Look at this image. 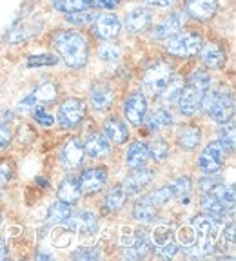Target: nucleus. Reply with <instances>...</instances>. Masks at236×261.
I'll return each instance as SVG.
<instances>
[{
	"label": "nucleus",
	"instance_id": "nucleus-1",
	"mask_svg": "<svg viewBox=\"0 0 236 261\" xmlns=\"http://www.w3.org/2000/svg\"><path fill=\"white\" fill-rule=\"evenodd\" d=\"M51 44L64 62L73 69H80L87 62V38L78 31H58L51 38Z\"/></svg>",
	"mask_w": 236,
	"mask_h": 261
},
{
	"label": "nucleus",
	"instance_id": "nucleus-2",
	"mask_svg": "<svg viewBox=\"0 0 236 261\" xmlns=\"http://www.w3.org/2000/svg\"><path fill=\"white\" fill-rule=\"evenodd\" d=\"M204 45L202 37L195 31H180L173 37L167 38L166 49L167 53L178 58H191L195 55H198L200 47Z\"/></svg>",
	"mask_w": 236,
	"mask_h": 261
},
{
	"label": "nucleus",
	"instance_id": "nucleus-3",
	"mask_svg": "<svg viewBox=\"0 0 236 261\" xmlns=\"http://www.w3.org/2000/svg\"><path fill=\"white\" fill-rule=\"evenodd\" d=\"M173 76V65L169 62L158 60L151 65L149 69L144 73L142 76V86L147 93L158 94L160 91L166 87V84L171 80Z\"/></svg>",
	"mask_w": 236,
	"mask_h": 261
},
{
	"label": "nucleus",
	"instance_id": "nucleus-4",
	"mask_svg": "<svg viewBox=\"0 0 236 261\" xmlns=\"http://www.w3.org/2000/svg\"><path fill=\"white\" fill-rule=\"evenodd\" d=\"M86 116V106L78 98H67L58 107V123L62 129H73Z\"/></svg>",
	"mask_w": 236,
	"mask_h": 261
},
{
	"label": "nucleus",
	"instance_id": "nucleus-5",
	"mask_svg": "<svg viewBox=\"0 0 236 261\" xmlns=\"http://www.w3.org/2000/svg\"><path fill=\"white\" fill-rule=\"evenodd\" d=\"M225 149L220 145V142H211L205 145V149L202 151L198 160V167L204 174H213L218 172L222 169V165L225 163Z\"/></svg>",
	"mask_w": 236,
	"mask_h": 261
},
{
	"label": "nucleus",
	"instance_id": "nucleus-6",
	"mask_svg": "<svg viewBox=\"0 0 236 261\" xmlns=\"http://www.w3.org/2000/svg\"><path fill=\"white\" fill-rule=\"evenodd\" d=\"M58 89L53 82H44L37 89L33 91L29 96H26L20 103H18V111H31L35 106H44V103H53L57 100Z\"/></svg>",
	"mask_w": 236,
	"mask_h": 261
},
{
	"label": "nucleus",
	"instance_id": "nucleus-7",
	"mask_svg": "<svg viewBox=\"0 0 236 261\" xmlns=\"http://www.w3.org/2000/svg\"><path fill=\"white\" fill-rule=\"evenodd\" d=\"M107 184V169L106 167H91L86 169L78 178L80 192L86 196L100 192Z\"/></svg>",
	"mask_w": 236,
	"mask_h": 261
},
{
	"label": "nucleus",
	"instance_id": "nucleus-8",
	"mask_svg": "<svg viewBox=\"0 0 236 261\" xmlns=\"http://www.w3.org/2000/svg\"><path fill=\"white\" fill-rule=\"evenodd\" d=\"M209 118L215 120L218 123H224L232 120V114H234V102H232V94L227 93L225 89L216 91L215 94V102L209 107L207 111Z\"/></svg>",
	"mask_w": 236,
	"mask_h": 261
},
{
	"label": "nucleus",
	"instance_id": "nucleus-9",
	"mask_svg": "<svg viewBox=\"0 0 236 261\" xmlns=\"http://www.w3.org/2000/svg\"><path fill=\"white\" fill-rule=\"evenodd\" d=\"M122 29V24L118 20V16L113 13H102L97 15L93 20V35L100 40H113L118 37V33Z\"/></svg>",
	"mask_w": 236,
	"mask_h": 261
},
{
	"label": "nucleus",
	"instance_id": "nucleus-10",
	"mask_svg": "<svg viewBox=\"0 0 236 261\" xmlns=\"http://www.w3.org/2000/svg\"><path fill=\"white\" fill-rule=\"evenodd\" d=\"M183 25H185V15L180 11H173V13H169L162 22H158V24L153 28L151 37L156 38V40H167L169 37H173V35L182 31Z\"/></svg>",
	"mask_w": 236,
	"mask_h": 261
},
{
	"label": "nucleus",
	"instance_id": "nucleus-11",
	"mask_svg": "<svg viewBox=\"0 0 236 261\" xmlns=\"http://www.w3.org/2000/svg\"><path fill=\"white\" fill-rule=\"evenodd\" d=\"M64 225L71 232H78L82 236H93L98 230V220L91 211H82L75 216H69Z\"/></svg>",
	"mask_w": 236,
	"mask_h": 261
},
{
	"label": "nucleus",
	"instance_id": "nucleus-12",
	"mask_svg": "<svg viewBox=\"0 0 236 261\" xmlns=\"http://www.w3.org/2000/svg\"><path fill=\"white\" fill-rule=\"evenodd\" d=\"M84 156H86V151L80 140L69 138L60 151V165L64 169H78L84 163Z\"/></svg>",
	"mask_w": 236,
	"mask_h": 261
},
{
	"label": "nucleus",
	"instance_id": "nucleus-13",
	"mask_svg": "<svg viewBox=\"0 0 236 261\" xmlns=\"http://www.w3.org/2000/svg\"><path fill=\"white\" fill-rule=\"evenodd\" d=\"M147 113V100L142 93H133L124 102V114L133 125H140L146 118Z\"/></svg>",
	"mask_w": 236,
	"mask_h": 261
},
{
	"label": "nucleus",
	"instance_id": "nucleus-14",
	"mask_svg": "<svg viewBox=\"0 0 236 261\" xmlns=\"http://www.w3.org/2000/svg\"><path fill=\"white\" fill-rule=\"evenodd\" d=\"M187 15L198 22H205L216 15L218 11V0H187L185 4Z\"/></svg>",
	"mask_w": 236,
	"mask_h": 261
},
{
	"label": "nucleus",
	"instance_id": "nucleus-15",
	"mask_svg": "<svg viewBox=\"0 0 236 261\" xmlns=\"http://www.w3.org/2000/svg\"><path fill=\"white\" fill-rule=\"evenodd\" d=\"M200 58L207 65L209 69H220L222 65L225 64V51L218 42H207L205 45L200 47Z\"/></svg>",
	"mask_w": 236,
	"mask_h": 261
},
{
	"label": "nucleus",
	"instance_id": "nucleus-16",
	"mask_svg": "<svg viewBox=\"0 0 236 261\" xmlns=\"http://www.w3.org/2000/svg\"><path fill=\"white\" fill-rule=\"evenodd\" d=\"M104 136L109 142L116 143V145L126 143L127 138H129V130H127L126 122L122 118H118V116H109L104 122Z\"/></svg>",
	"mask_w": 236,
	"mask_h": 261
},
{
	"label": "nucleus",
	"instance_id": "nucleus-17",
	"mask_svg": "<svg viewBox=\"0 0 236 261\" xmlns=\"http://www.w3.org/2000/svg\"><path fill=\"white\" fill-rule=\"evenodd\" d=\"M204 93L205 91H198L191 86L185 87V89L182 91V94H180L178 102H176L180 107V113H182L183 116H195L200 109V100H202V94Z\"/></svg>",
	"mask_w": 236,
	"mask_h": 261
},
{
	"label": "nucleus",
	"instance_id": "nucleus-18",
	"mask_svg": "<svg viewBox=\"0 0 236 261\" xmlns=\"http://www.w3.org/2000/svg\"><path fill=\"white\" fill-rule=\"evenodd\" d=\"M153 22V15L146 8H134L126 16V29L129 33H144Z\"/></svg>",
	"mask_w": 236,
	"mask_h": 261
},
{
	"label": "nucleus",
	"instance_id": "nucleus-19",
	"mask_svg": "<svg viewBox=\"0 0 236 261\" xmlns=\"http://www.w3.org/2000/svg\"><path fill=\"white\" fill-rule=\"evenodd\" d=\"M134 172H131L129 176L126 178V181H124V189H126V192H133V194H136V192H140L142 189H146L147 185L153 181V178H155V172L149 171V169H133Z\"/></svg>",
	"mask_w": 236,
	"mask_h": 261
},
{
	"label": "nucleus",
	"instance_id": "nucleus-20",
	"mask_svg": "<svg viewBox=\"0 0 236 261\" xmlns=\"http://www.w3.org/2000/svg\"><path fill=\"white\" fill-rule=\"evenodd\" d=\"M89 102L95 109L98 111H107L114 102V93L111 87L104 86V84H97L93 89L89 91Z\"/></svg>",
	"mask_w": 236,
	"mask_h": 261
},
{
	"label": "nucleus",
	"instance_id": "nucleus-21",
	"mask_svg": "<svg viewBox=\"0 0 236 261\" xmlns=\"http://www.w3.org/2000/svg\"><path fill=\"white\" fill-rule=\"evenodd\" d=\"M193 225H195L196 238H200V240H204V241H213V243H215V240L218 238V232H220L218 221L213 220V218H209V216H198V218H195Z\"/></svg>",
	"mask_w": 236,
	"mask_h": 261
},
{
	"label": "nucleus",
	"instance_id": "nucleus-22",
	"mask_svg": "<svg viewBox=\"0 0 236 261\" xmlns=\"http://www.w3.org/2000/svg\"><path fill=\"white\" fill-rule=\"evenodd\" d=\"M183 87H185V82H183L182 76L171 78V80L166 84V87L158 93L160 103H162V106H173V103H176L180 94H182Z\"/></svg>",
	"mask_w": 236,
	"mask_h": 261
},
{
	"label": "nucleus",
	"instance_id": "nucleus-23",
	"mask_svg": "<svg viewBox=\"0 0 236 261\" xmlns=\"http://www.w3.org/2000/svg\"><path fill=\"white\" fill-rule=\"evenodd\" d=\"M202 211H204L205 216L213 218V220L220 221L227 216V212H231V208H227L224 203L216 200L211 192H205L204 198H202Z\"/></svg>",
	"mask_w": 236,
	"mask_h": 261
},
{
	"label": "nucleus",
	"instance_id": "nucleus-24",
	"mask_svg": "<svg viewBox=\"0 0 236 261\" xmlns=\"http://www.w3.org/2000/svg\"><path fill=\"white\" fill-rule=\"evenodd\" d=\"M147 158H149V151H147V145L142 142H134L129 145L126 154V165L129 169H140L146 165Z\"/></svg>",
	"mask_w": 236,
	"mask_h": 261
},
{
	"label": "nucleus",
	"instance_id": "nucleus-25",
	"mask_svg": "<svg viewBox=\"0 0 236 261\" xmlns=\"http://www.w3.org/2000/svg\"><path fill=\"white\" fill-rule=\"evenodd\" d=\"M80 187H78V181L75 178H65L57 189V198L67 205H75L80 200Z\"/></svg>",
	"mask_w": 236,
	"mask_h": 261
},
{
	"label": "nucleus",
	"instance_id": "nucleus-26",
	"mask_svg": "<svg viewBox=\"0 0 236 261\" xmlns=\"http://www.w3.org/2000/svg\"><path fill=\"white\" fill-rule=\"evenodd\" d=\"M109 149H111L109 140L104 135H100V133L91 135L89 138L86 140V143H84V151H86L91 158H102V156H106L107 152H109Z\"/></svg>",
	"mask_w": 236,
	"mask_h": 261
},
{
	"label": "nucleus",
	"instance_id": "nucleus-27",
	"mask_svg": "<svg viewBox=\"0 0 236 261\" xmlns=\"http://www.w3.org/2000/svg\"><path fill=\"white\" fill-rule=\"evenodd\" d=\"M126 200H127V192L124 189V185H114V187L109 189V192L104 198V205H102L104 212L109 214V212L120 211L124 207V203H126Z\"/></svg>",
	"mask_w": 236,
	"mask_h": 261
},
{
	"label": "nucleus",
	"instance_id": "nucleus-28",
	"mask_svg": "<svg viewBox=\"0 0 236 261\" xmlns=\"http://www.w3.org/2000/svg\"><path fill=\"white\" fill-rule=\"evenodd\" d=\"M200 138H202V133H200L198 127L195 125H187L183 127L182 130L178 133V145L180 149H183V151H193V149H196L200 143Z\"/></svg>",
	"mask_w": 236,
	"mask_h": 261
},
{
	"label": "nucleus",
	"instance_id": "nucleus-29",
	"mask_svg": "<svg viewBox=\"0 0 236 261\" xmlns=\"http://www.w3.org/2000/svg\"><path fill=\"white\" fill-rule=\"evenodd\" d=\"M69 216H71V205L58 200V201H55V203H51V207H49L48 223L49 225H64Z\"/></svg>",
	"mask_w": 236,
	"mask_h": 261
},
{
	"label": "nucleus",
	"instance_id": "nucleus-30",
	"mask_svg": "<svg viewBox=\"0 0 236 261\" xmlns=\"http://www.w3.org/2000/svg\"><path fill=\"white\" fill-rule=\"evenodd\" d=\"M173 125V114L169 113L167 109L160 107V109L153 111L147 120V127L149 130H162V129H167V127Z\"/></svg>",
	"mask_w": 236,
	"mask_h": 261
},
{
	"label": "nucleus",
	"instance_id": "nucleus-31",
	"mask_svg": "<svg viewBox=\"0 0 236 261\" xmlns=\"http://www.w3.org/2000/svg\"><path fill=\"white\" fill-rule=\"evenodd\" d=\"M51 6L60 13H75L89 8V0H51Z\"/></svg>",
	"mask_w": 236,
	"mask_h": 261
},
{
	"label": "nucleus",
	"instance_id": "nucleus-32",
	"mask_svg": "<svg viewBox=\"0 0 236 261\" xmlns=\"http://www.w3.org/2000/svg\"><path fill=\"white\" fill-rule=\"evenodd\" d=\"M133 218L140 223H153L156 220V208L149 203L138 201L133 207Z\"/></svg>",
	"mask_w": 236,
	"mask_h": 261
},
{
	"label": "nucleus",
	"instance_id": "nucleus-33",
	"mask_svg": "<svg viewBox=\"0 0 236 261\" xmlns=\"http://www.w3.org/2000/svg\"><path fill=\"white\" fill-rule=\"evenodd\" d=\"M218 136H220L218 142L225 149V152H231L234 149V123H232V120L222 123L220 130H218Z\"/></svg>",
	"mask_w": 236,
	"mask_h": 261
},
{
	"label": "nucleus",
	"instance_id": "nucleus-34",
	"mask_svg": "<svg viewBox=\"0 0 236 261\" xmlns=\"http://www.w3.org/2000/svg\"><path fill=\"white\" fill-rule=\"evenodd\" d=\"M171 198H173L171 189H169V187H160V189H156V191L149 192V194H147L146 198H144V200H140V201L153 205V207H158V205H166L167 201L171 200Z\"/></svg>",
	"mask_w": 236,
	"mask_h": 261
},
{
	"label": "nucleus",
	"instance_id": "nucleus-35",
	"mask_svg": "<svg viewBox=\"0 0 236 261\" xmlns=\"http://www.w3.org/2000/svg\"><path fill=\"white\" fill-rule=\"evenodd\" d=\"M147 151H149V154L153 156L156 162H163V160L169 156V143L162 138H155L149 142Z\"/></svg>",
	"mask_w": 236,
	"mask_h": 261
},
{
	"label": "nucleus",
	"instance_id": "nucleus-36",
	"mask_svg": "<svg viewBox=\"0 0 236 261\" xmlns=\"http://www.w3.org/2000/svg\"><path fill=\"white\" fill-rule=\"evenodd\" d=\"M213 196H215L216 200L220 201V203H224L227 208H234V191H232V187H224V185H216L213 191H209Z\"/></svg>",
	"mask_w": 236,
	"mask_h": 261
},
{
	"label": "nucleus",
	"instance_id": "nucleus-37",
	"mask_svg": "<svg viewBox=\"0 0 236 261\" xmlns=\"http://www.w3.org/2000/svg\"><path fill=\"white\" fill-rule=\"evenodd\" d=\"M187 86L195 87V89H198V91H207L209 87H211V74L205 73L204 69H196L195 73L189 76Z\"/></svg>",
	"mask_w": 236,
	"mask_h": 261
},
{
	"label": "nucleus",
	"instance_id": "nucleus-38",
	"mask_svg": "<svg viewBox=\"0 0 236 261\" xmlns=\"http://www.w3.org/2000/svg\"><path fill=\"white\" fill-rule=\"evenodd\" d=\"M98 55H100V58H102L104 62H114L120 58L122 49L118 47V44H114V42L106 40L100 47H98Z\"/></svg>",
	"mask_w": 236,
	"mask_h": 261
},
{
	"label": "nucleus",
	"instance_id": "nucleus-39",
	"mask_svg": "<svg viewBox=\"0 0 236 261\" xmlns=\"http://www.w3.org/2000/svg\"><path fill=\"white\" fill-rule=\"evenodd\" d=\"M173 192V198H183V196H187L191 192V178L189 176H180L169 185Z\"/></svg>",
	"mask_w": 236,
	"mask_h": 261
},
{
	"label": "nucleus",
	"instance_id": "nucleus-40",
	"mask_svg": "<svg viewBox=\"0 0 236 261\" xmlns=\"http://www.w3.org/2000/svg\"><path fill=\"white\" fill-rule=\"evenodd\" d=\"M95 16H97L95 13L84 9V11L65 13V20L71 22V24H75V25H84V24H89V22H93Z\"/></svg>",
	"mask_w": 236,
	"mask_h": 261
},
{
	"label": "nucleus",
	"instance_id": "nucleus-41",
	"mask_svg": "<svg viewBox=\"0 0 236 261\" xmlns=\"http://www.w3.org/2000/svg\"><path fill=\"white\" fill-rule=\"evenodd\" d=\"M71 257L77 261H97L100 257V249L98 247H80L75 250Z\"/></svg>",
	"mask_w": 236,
	"mask_h": 261
},
{
	"label": "nucleus",
	"instance_id": "nucleus-42",
	"mask_svg": "<svg viewBox=\"0 0 236 261\" xmlns=\"http://www.w3.org/2000/svg\"><path fill=\"white\" fill-rule=\"evenodd\" d=\"M58 58L55 55H33L28 58V67H42V65H57Z\"/></svg>",
	"mask_w": 236,
	"mask_h": 261
},
{
	"label": "nucleus",
	"instance_id": "nucleus-43",
	"mask_svg": "<svg viewBox=\"0 0 236 261\" xmlns=\"http://www.w3.org/2000/svg\"><path fill=\"white\" fill-rule=\"evenodd\" d=\"M151 238H153V243H155L156 247H160V245H163V243H167V241L173 240V232H171V228L169 227L160 225V227H156L155 230H153Z\"/></svg>",
	"mask_w": 236,
	"mask_h": 261
},
{
	"label": "nucleus",
	"instance_id": "nucleus-44",
	"mask_svg": "<svg viewBox=\"0 0 236 261\" xmlns=\"http://www.w3.org/2000/svg\"><path fill=\"white\" fill-rule=\"evenodd\" d=\"M178 241L183 245V247H191V245L196 243V230L195 227H182L176 234Z\"/></svg>",
	"mask_w": 236,
	"mask_h": 261
},
{
	"label": "nucleus",
	"instance_id": "nucleus-45",
	"mask_svg": "<svg viewBox=\"0 0 236 261\" xmlns=\"http://www.w3.org/2000/svg\"><path fill=\"white\" fill-rule=\"evenodd\" d=\"M33 118L37 120L40 125L44 127H51L55 123V116H51L49 113H45L42 106H35L33 107Z\"/></svg>",
	"mask_w": 236,
	"mask_h": 261
},
{
	"label": "nucleus",
	"instance_id": "nucleus-46",
	"mask_svg": "<svg viewBox=\"0 0 236 261\" xmlns=\"http://www.w3.org/2000/svg\"><path fill=\"white\" fill-rule=\"evenodd\" d=\"M220 184H222V178H220V176H216V172H213V174H205L204 178L200 179L198 187H200V191L205 194V192L213 191L216 185H220Z\"/></svg>",
	"mask_w": 236,
	"mask_h": 261
},
{
	"label": "nucleus",
	"instance_id": "nucleus-47",
	"mask_svg": "<svg viewBox=\"0 0 236 261\" xmlns=\"http://www.w3.org/2000/svg\"><path fill=\"white\" fill-rule=\"evenodd\" d=\"M156 252L162 257H173L178 254V247H176V243L171 240V241H167V243L160 245V247H156Z\"/></svg>",
	"mask_w": 236,
	"mask_h": 261
},
{
	"label": "nucleus",
	"instance_id": "nucleus-48",
	"mask_svg": "<svg viewBox=\"0 0 236 261\" xmlns=\"http://www.w3.org/2000/svg\"><path fill=\"white\" fill-rule=\"evenodd\" d=\"M11 138H13L11 129L8 125H0V151L8 149L9 143H11Z\"/></svg>",
	"mask_w": 236,
	"mask_h": 261
},
{
	"label": "nucleus",
	"instance_id": "nucleus-49",
	"mask_svg": "<svg viewBox=\"0 0 236 261\" xmlns=\"http://www.w3.org/2000/svg\"><path fill=\"white\" fill-rule=\"evenodd\" d=\"M224 245H227L229 249L234 247V223H232V221L225 227V230H224Z\"/></svg>",
	"mask_w": 236,
	"mask_h": 261
},
{
	"label": "nucleus",
	"instance_id": "nucleus-50",
	"mask_svg": "<svg viewBox=\"0 0 236 261\" xmlns=\"http://www.w3.org/2000/svg\"><path fill=\"white\" fill-rule=\"evenodd\" d=\"M89 6L100 9H114L118 6V0H89Z\"/></svg>",
	"mask_w": 236,
	"mask_h": 261
},
{
	"label": "nucleus",
	"instance_id": "nucleus-51",
	"mask_svg": "<svg viewBox=\"0 0 236 261\" xmlns=\"http://www.w3.org/2000/svg\"><path fill=\"white\" fill-rule=\"evenodd\" d=\"M11 176H13V169H11V165H9V162L0 163V179H2V181H9Z\"/></svg>",
	"mask_w": 236,
	"mask_h": 261
},
{
	"label": "nucleus",
	"instance_id": "nucleus-52",
	"mask_svg": "<svg viewBox=\"0 0 236 261\" xmlns=\"http://www.w3.org/2000/svg\"><path fill=\"white\" fill-rule=\"evenodd\" d=\"M176 0H146V4L156 6V8H171Z\"/></svg>",
	"mask_w": 236,
	"mask_h": 261
},
{
	"label": "nucleus",
	"instance_id": "nucleus-53",
	"mask_svg": "<svg viewBox=\"0 0 236 261\" xmlns=\"http://www.w3.org/2000/svg\"><path fill=\"white\" fill-rule=\"evenodd\" d=\"M13 120V113L8 109H0V125H8Z\"/></svg>",
	"mask_w": 236,
	"mask_h": 261
},
{
	"label": "nucleus",
	"instance_id": "nucleus-54",
	"mask_svg": "<svg viewBox=\"0 0 236 261\" xmlns=\"http://www.w3.org/2000/svg\"><path fill=\"white\" fill-rule=\"evenodd\" d=\"M6 257H8V249H6L4 240L0 238V259H6Z\"/></svg>",
	"mask_w": 236,
	"mask_h": 261
},
{
	"label": "nucleus",
	"instance_id": "nucleus-55",
	"mask_svg": "<svg viewBox=\"0 0 236 261\" xmlns=\"http://www.w3.org/2000/svg\"><path fill=\"white\" fill-rule=\"evenodd\" d=\"M37 184H38V185H42L44 189H49V181H48L45 178H42V176H38V178H37Z\"/></svg>",
	"mask_w": 236,
	"mask_h": 261
},
{
	"label": "nucleus",
	"instance_id": "nucleus-56",
	"mask_svg": "<svg viewBox=\"0 0 236 261\" xmlns=\"http://www.w3.org/2000/svg\"><path fill=\"white\" fill-rule=\"evenodd\" d=\"M37 259H51V256L49 254H38Z\"/></svg>",
	"mask_w": 236,
	"mask_h": 261
},
{
	"label": "nucleus",
	"instance_id": "nucleus-57",
	"mask_svg": "<svg viewBox=\"0 0 236 261\" xmlns=\"http://www.w3.org/2000/svg\"><path fill=\"white\" fill-rule=\"evenodd\" d=\"M0 221H2V218H0Z\"/></svg>",
	"mask_w": 236,
	"mask_h": 261
}]
</instances>
